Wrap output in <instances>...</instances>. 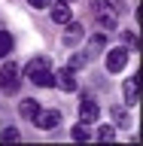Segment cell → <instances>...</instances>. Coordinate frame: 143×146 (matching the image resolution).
<instances>
[{
	"instance_id": "8fae6325",
	"label": "cell",
	"mask_w": 143,
	"mask_h": 146,
	"mask_svg": "<svg viewBox=\"0 0 143 146\" xmlns=\"http://www.w3.org/2000/svg\"><path fill=\"white\" fill-rule=\"evenodd\" d=\"M9 52H12V36L6 31H0V58H6Z\"/></svg>"
},
{
	"instance_id": "5bb4252c",
	"label": "cell",
	"mask_w": 143,
	"mask_h": 146,
	"mask_svg": "<svg viewBox=\"0 0 143 146\" xmlns=\"http://www.w3.org/2000/svg\"><path fill=\"white\" fill-rule=\"evenodd\" d=\"M113 137H116V128H113V125H100L98 140H113Z\"/></svg>"
},
{
	"instance_id": "4fadbf2b",
	"label": "cell",
	"mask_w": 143,
	"mask_h": 146,
	"mask_svg": "<svg viewBox=\"0 0 143 146\" xmlns=\"http://www.w3.org/2000/svg\"><path fill=\"white\" fill-rule=\"evenodd\" d=\"M85 64H88V55H82V52L70 55V70H79V67H85Z\"/></svg>"
},
{
	"instance_id": "6da1fadb",
	"label": "cell",
	"mask_w": 143,
	"mask_h": 146,
	"mask_svg": "<svg viewBox=\"0 0 143 146\" xmlns=\"http://www.w3.org/2000/svg\"><path fill=\"white\" fill-rule=\"evenodd\" d=\"M18 85H21V76H18V67H15L12 61H9L6 67L0 70V88L6 91V94H15V91H18Z\"/></svg>"
},
{
	"instance_id": "52a82bcc",
	"label": "cell",
	"mask_w": 143,
	"mask_h": 146,
	"mask_svg": "<svg viewBox=\"0 0 143 146\" xmlns=\"http://www.w3.org/2000/svg\"><path fill=\"white\" fill-rule=\"evenodd\" d=\"M43 70H49V58H43V55H40V58H31V61H27V67H25L27 79H31L34 73H43Z\"/></svg>"
},
{
	"instance_id": "3957f363",
	"label": "cell",
	"mask_w": 143,
	"mask_h": 146,
	"mask_svg": "<svg viewBox=\"0 0 143 146\" xmlns=\"http://www.w3.org/2000/svg\"><path fill=\"white\" fill-rule=\"evenodd\" d=\"M100 116V107L94 98H82L79 100V122H85V125H91V122H98Z\"/></svg>"
},
{
	"instance_id": "e0dca14e",
	"label": "cell",
	"mask_w": 143,
	"mask_h": 146,
	"mask_svg": "<svg viewBox=\"0 0 143 146\" xmlns=\"http://www.w3.org/2000/svg\"><path fill=\"white\" fill-rule=\"evenodd\" d=\"M58 3H70V0H58Z\"/></svg>"
},
{
	"instance_id": "2e32d148",
	"label": "cell",
	"mask_w": 143,
	"mask_h": 146,
	"mask_svg": "<svg viewBox=\"0 0 143 146\" xmlns=\"http://www.w3.org/2000/svg\"><path fill=\"white\" fill-rule=\"evenodd\" d=\"M27 3H31V6H34V9H46V6H49V3H52V0H27Z\"/></svg>"
},
{
	"instance_id": "8992f818",
	"label": "cell",
	"mask_w": 143,
	"mask_h": 146,
	"mask_svg": "<svg viewBox=\"0 0 143 146\" xmlns=\"http://www.w3.org/2000/svg\"><path fill=\"white\" fill-rule=\"evenodd\" d=\"M49 15H52L55 25H67V21H70V6H67V3H58V6H52Z\"/></svg>"
},
{
	"instance_id": "ba28073f",
	"label": "cell",
	"mask_w": 143,
	"mask_h": 146,
	"mask_svg": "<svg viewBox=\"0 0 143 146\" xmlns=\"http://www.w3.org/2000/svg\"><path fill=\"white\" fill-rule=\"evenodd\" d=\"M31 82H34V85H40V88H52V85H55L52 67H49V70H43V73H34V76H31Z\"/></svg>"
},
{
	"instance_id": "277c9868",
	"label": "cell",
	"mask_w": 143,
	"mask_h": 146,
	"mask_svg": "<svg viewBox=\"0 0 143 146\" xmlns=\"http://www.w3.org/2000/svg\"><path fill=\"white\" fill-rule=\"evenodd\" d=\"M125 64H128V49L116 46V49H110V52H107V70H110V73L125 70Z\"/></svg>"
},
{
	"instance_id": "7c38bea8",
	"label": "cell",
	"mask_w": 143,
	"mask_h": 146,
	"mask_svg": "<svg viewBox=\"0 0 143 146\" xmlns=\"http://www.w3.org/2000/svg\"><path fill=\"white\" fill-rule=\"evenodd\" d=\"M70 134H73V140H82V143H85V140H88V128H85V122H79V125H73V131H70Z\"/></svg>"
},
{
	"instance_id": "5b68a950",
	"label": "cell",
	"mask_w": 143,
	"mask_h": 146,
	"mask_svg": "<svg viewBox=\"0 0 143 146\" xmlns=\"http://www.w3.org/2000/svg\"><path fill=\"white\" fill-rule=\"evenodd\" d=\"M55 85L61 91H76V76H73L70 67H61V70L55 73Z\"/></svg>"
},
{
	"instance_id": "30bf717a",
	"label": "cell",
	"mask_w": 143,
	"mask_h": 146,
	"mask_svg": "<svg viewBox=\"0 0 143 146\" xmlns=\"http://www.w3.org/2000/svg\"><path fill=\"white\" fill-rule=\"evenodd\" d=\"M137 82H140L137 76H131V79L125 82V104H128V107H134L137 98H140V91H137Z\"/></svg>"
},
{
	"instance_id": "7a4b0ae2",
	"label": "cell",
	"mask_w": 143,
	"mask_h": 146,
	"mask_svg": "<svg viewBox=\"0 0 143 146\" xmlns=\"http://www.w3.org/2000/svg\"><path fill=\"white\" fill-rule=\"evenodd\" d=\"M34 125L37 128H43V131H52V128L61 125V110H40L34 119Z\"/></svg>"
},
{
	"instance_id": "9a60e30c",
	"label": "cell",
	"mask_w": 143,
	"mask_h": 146,
	"mask_svg": "<svg viewBox=\"0 0 143 146\" xmlns=\"http://www.w3.org/2000/svg\"><path fill=\"white\" fill-rule=\"evenodd\" d=\"M18 137H21V134H18L15 128H6V131L0 134V140H6V143H12V140H18Z\"/></svg>"
},
{
	"instance_id": "9c48e42d",
	"label": "cell",
	"mask_w": 143,
	"mask_h": 146,
	"mask_svg": "<svg viewBox=\"0 0 143 146\" xmlns=\"http://www.w3.org/2000/svg\"><path fill=\"white\" fill-rule=\"evenodd\" d=\"M18 113H21V119H31V122H34L37 113H40V104H37L34 98H31V100H21V104H18Z\"/></svg>"
}]
</instances>
